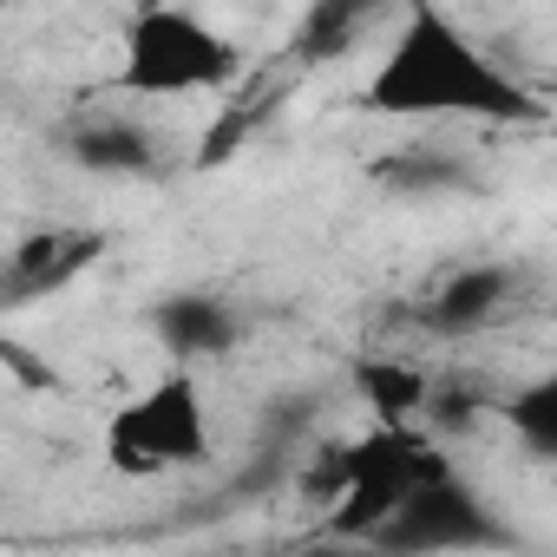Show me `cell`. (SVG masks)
I'll list each match as a JSON object with an SVG mask.
<instances>
[{
    "instance_id": "cell-9",
    "label": "cell",
    "mask_w": 557,
    "mask_h": 557,
    "mask_svg": "<svg viewBox=\"0 0 557 557\" xmlns=\"http://www.w3.org/2000/svg\"><path fill=\"white\" fill-rule=\"evenodd\" d=\"M79 164H99V171H151V145L138 125H92L79 132Z\"/></svg>"
},
{
    "instance_id": "cell-10",
    "label": "cell",
    "mask_w": 557,
    "mask_h": 557,
    "mask_svg": "<svg viewBox=\"0 0 557 557\" xmlns=\"http://www.w3.org/2000/svg\"><path fill=\"white\" fill-rule=\"evenodd\" d=\"M381 14V0H322V8L309 14V53H342L355 34L348 27H361V21H374Z\"/></svg>"
},
{
    "instance_id": "cell-3",
    "label": "cell",
    "mask_w": 557,
    "mask_h": 557,
    "mask_svg": "<svg viewBox=\"0 0 557 557\" xmlns=\"http://www.w3.org/2000/svg\"><path fill=\"white\" fill-rule=\"evenodd\" d=\"M453 459L440 453V440H426V426H368L348 446H329L322 459V505H329V531L335 537H381L400 505L446 479Z\"/></svg>"
},
{
    "instance_id": "cell-6",
    "label": "cell",
    "mask_w": 557,
    "mask_h": 557,
    "mask_svg": "<svg viewBox=\"0 0 557 557\" xmlns=\"http://www.w3.org/2000/svg\"><path fill=\"white\" fill-rule=\"evenodd\" d=\"M361 407L374 426H426V400H433V374L407 355H361L348 368Z\"/></svg>"
},
{
    "instance_id": "cell-5",
    "label": "cell",
    "mask_w": 557,
    "mask_h": 557,
    "mask_svg": "<svg viewBox=\"0 0 557 557\" xmlns=\"http://www.w3.org/2000/svg\"><path fill=\"white\" fill-rule=\"evenodd\" d=\"M99 236L92 230H27L8 256H0V309H27L60 296L79 269L99 262Z\"/></svg>"
},
{
    "instance_id": "cell-8",
    "label": "cell",
    "mask_w": 557,
    "mask_h": 557,
    "mask_svg": "<svg viewBox=\"0 0 557 557\" xmlns=\"http://www.w3.org/2000/svg\"><path fill=\"white\" fill-rule=\"evenodd\" d=\"M498 302H505V269H472V275H453V283L440 289L433 322H440V329H472V322H485Z\"/></svg>"
},
{
    "instance_id": "cell-7",
    "label": "cell",
    "mask_w": 557,
    "mask_h": 557,
    "mask_svg": "<svg viewBox=\"0 0 557 557\" xmlns=\"http://www.w3.org/2000/svg\"><path fill=\"white\" fill-rule=\"evenodd\" d=\"M158 335H164V348H177V355H223L230 342H236V315L216 302V296H171V302H158Z\"/></svg>"
},
{
    "instance_id": "cell-2",
    "label": "cell",
    "mask_w": 557,
    "mask_h": 557,
    "mask_svg": "<svg viewBox=\"0 0 557 557\" xmlns=\"http://www.w3.org/2000/svg\"><path fill=\"white\" fill-rule=\"evenodd\" d=\"M243 73V47L203 21L197 8H177V0H138V8L119 21V66L112 86L125 99L145 106H171V99H203L236 86Z\"/></svg>"
},
{
    "instance_id": "cell-4",
    "label": "cell",
    "mask_w": 557,
    "mask_h": 557,
    "mask_svg": "<svg viewBox=\"0 0 557 557\" xmlns=\"http://www.w3.org/2000/svg\"><path fill=\"white\" fill-rule=\"evenodd\" d=\"M216 446V420L203 400V381L190 368H164L158 381H145L138 394H125L106 426H99V459L112 479L132 485H158L177 479L190 466H203Z\"/></svg>"
},
{
    "instance_id": "cell-11",
    "label": "cell",
    "mask_w": 557,
    "mask_h": 557,
    "mask_svg": "<svg viewBox=\"0 0 557 557\" xmlns=\"http://www.w3.org/2000/svg\"><path fill=\"white\" fill-rule=\"evenodd\" d=\"M8 14H14V0H0V21H8Z\"/></svg>"
},
{
    "instance_id": "cell-1",
    "label": "cell",
    "mask_w": 557,
    "mask_h": 557,
    "mask_svg": "<svg viewBox=\"0 0 557 557\" xmlns=\"http://www.w3.org/2000/svg\"><path fill=\"white\" fill-rule=\"evenodd\" d=\"M374 119H466V125H544L550 106L518 86L440 0H400L387 47L361 86Z\"/></svg>"
}]
</instances>
